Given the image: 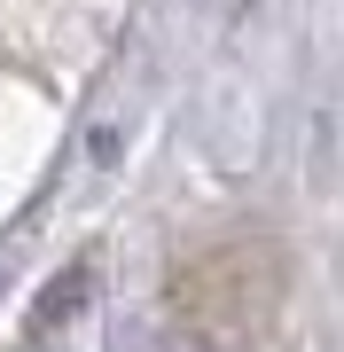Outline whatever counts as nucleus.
Returning a JSON list of instances; mask_svg holds the SVG:
<instances>
[{"label": "nucleus", "mask_w": 344, "mask_h": 352, "mask_svg": "<svg viewBox=\"0 0 344 352\" xmlns=\"http://www.w3.org/2000/svg\"><path fill=\"white\" fill-rule=\"evenodd\" d=\"M141 352H204V344H188V337H157V344H141Z\"/></svg>", "instance_id": "1"}]
</instances>
